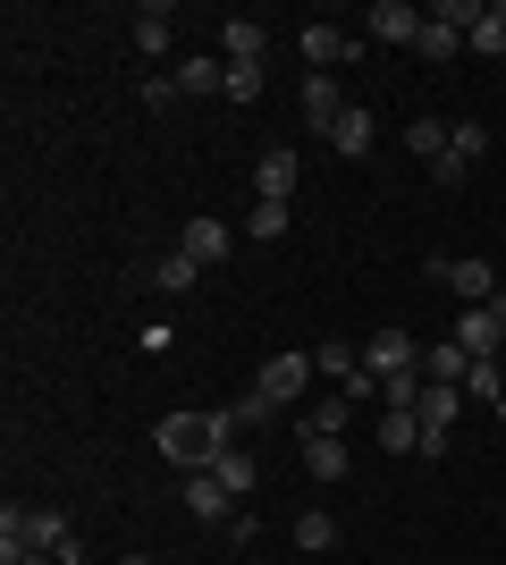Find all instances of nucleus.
<instances>
[{"mask_svg":"<svg viewBox=\"0 0 506 565\" xmlns=\"http://www.w3.org/2000/svg\"><path fill=\"white\" fill-rule=\"evenodd\" d=\"M295 43H304V68L337 76V68H346V60H355V51H363V34H346V25H337V18H313V25H304V34H295Z\"/></svg>","mask_w":506,"mask_h":565,"instance_id":"2","label":"nucleus"},{"mask_svg":"<svg viewBox=\"0 0 506 565\" xmlns=\"http://www.w3.org/2000/svg\"><path fill=\"white\" fill-rule=\"evenodd\" d=\"M288 194H295V152L279 143V152L254 161V203H288Z\"/></svg>","mask_w":506,"mask_h":565,"instance_id":"12","label":"nucleus"},{"mask_svg":"<svg viewBox=\"0 0 506 565\" xmlns=\"http://www.w3.org/2000/svg\"><path fill=\"white\" fill-rule=\"evenodd\" d=\"M219 85H228V60H219V51H186V60H177V94H219Z\"/></svg>","mask_w":506,"mask_h":565,"instance_id":"15","label":"nucleus"},{"mask_svg":"<svg viewBox=\"0 0 506 565\" xmlns=\"http://www.w3.org/2000/svg\"><path fill=\"white\" fill-rule=\"evenodd\" d=\"M194 279H203V262H194V254H161V262H152V287H161V296H186Z\"/></svg>","mask_w":506,"mask_h":565,"instance_id":"22","label":"nucleus"},{"mask_svg":"<svg viewBox=\"0 0 506 565\" xmlns=\"http://www.w3.org/2000/svg\"><path fill=\"white\" fill-rule=\"evenodd\" d=\"M245 236L279 245V236H288V203H254V212H245Z\"/></svg>","mask_w":506,"mask_h":565,"instance_id":"29","label":"nucleus"},{"mask_svg":"<svg viewBox=\"0 0 506 565\" xmlns=\"http://www.w3.org/2000/svg\"><path fill=\"white\" fill-rule=\"evenodd\" d=\"M295 102H304V118H313L321 136H330L337 118H346V85H337V76H321V68H304V85H295Z\"/></svg>","mask_w":506,"mask_h":565,"instance_id":"8","label":"nucleus"},{"mask_svg":"<svg viewBox=\"0 0 506 565\" xmlns=\"http://www.w3.org/2000/svg\"><path fill=\"white\" fill-rule=\"evenodd\" d=\"M219 448H228V414H169L161 423V456L186 472H203Z\"/></svg>","mask_w":506,"mask_h":565,"instance_id":"1","label":"nucleus"},{"mask_svg":"<svg viewBox=\"0 0 506 565\" xmlns=\"http://www.w3.org/2000/svg\"><path fill=\"white\" fill-rule=\"evenodd\" d=\"M464 397H482V405H498V363H473V372H464Z\"/></svg>","mask_w":506,"mask_h":565,"instance_id":"33","label":"nucleus"},{"mask_svg":"<svg viewBox=\"0 0 506 565\" xmlns=\"http://www.w3.org/2000/svg\"><path fill=\"white\" fill-rule=\"evenodd\" d=\"M431 18H439V25H456V34H473V25H482V0H439Z\"/></svg>","mask_w":506,"mask_h":565,"instance_id":"32","label":"nucleus"},{"mask_svg":"<svg viewBox=\"0 0 506 565\" xmlns=\"http://www.w3.org/2000/svg\"><path fill=\"white\" fill-rule=\"evenodd\" d=\"M219 102H237V110H245V102H262V68H228V85H219Z\"/></svg>","mask_w":506,"mask_h":565,"instance_id":"31","label":"nucleus"},{"mask_svg":"<svg viewBox=\"0 0 506 565\" xmlns=\"http://www.w3.org/2000/svg\"><path fill=\"white\" fill-rule=\"evenodd\" d=\"M482 152H489V127H482V118H456V127H448V169H439V186H456Z\"/></svg>","mask_w":506,"mask_h":565,"instance_id":"10","label":"nucleus"},{"mask_svg":"<svg viewBox=\"0 0 506 565\" xmlns=\"http://www.w3.org/2000/svg\"><path fill=\"white\" fill-rule=\"evenodd\" d=\"M60 565H94V557H76V548H68V557H60Z\"/></svg>","mask_w":506,"mask_h":565,"instance_id":"34","label":"nucleus"},{"mask_svg":"<svg viewBox=\"0 0 506 565\" xmlns=\"http://www.w3.org/2000/svg\"><path fill=\"white\" fill-rule=\"evenodd\" d=\"M431 279H448V287H456V296H464V305H506L482 254H464V262H431Z\"/></svg>","mask_w":506,"mask_h":565,"instance_id":"7","label":"nucleus"},{"mask_svg":"<svg viewBox=\"0 0 506 565\" xmlns=\"http://www.w3.org/2000/svg\"><path fill=\"white\" fill-rule=\"evenodd\" d=\"M413 51H422V60H456L464 34H456V25H439V18H422V43H413Z\"/></svg>","mask_w":506,"mask_h":565,"instance_id":"28","label":"nucleus"},{"mask_svg":"<svg viewBox=\"0 0 506 565\" xmlns=\"http://www.w3.org/2000/svg\"><path fill=\"white\" fill-rule=\"evenodd\" d=\"M254 388H262V397L279 405V414H295V397L313 388V354H270L262 372H254Z\"/></svg>","mask_w":506,"mask_h":565,"instance_id":"3","label":"nucleus"},{"mask_svg":"<svg viewBox=\"0 0 506 565\" xmlns=\"http://www.w3.org/2000/svg\"><path fill=\"white\" fill-rule=\"evenodd\" d=\"M330 143H337V152H346V161H363V152L380 143V118L363 110V102H346V118H337V127H330Z\"/></svg>","mask_w":506,"mask_h":565,"instance_id":"13","label":"nucleus"},{"mask_svg":"<svg viewBox=\"0 0 506 565\" xmlns=\"http://www.w3.org/2000/svg\"><path fill=\"white\" fill-rule=\"evenodd\" d=\"M363 372H372V380H380V388H388V380L422 372V347H413L406 330H372V347H363Z\"/></svg>","mask_w":506,"mask_h":565,"instance_id":"4","label":"nucleus"},{"mask_svg":"<svg viewBox=\"0 0 506 565\" xmlns=\"http://www.w3.org/2000/svg\"><path fill=\"white\" fill-rule=\"evenodd\" d=\"M506 305H464L456 312V347L473 354V363H489V354H506V321H498Z\"/></svg>","mask_w":506,"mask_h":565,"instance_id":"5","label":"nucleus"},{"mask_svg":"<svg viewBox=\"0 0 506 565\" xmlns=\"http://www.w3.org/2000/svg\"><path fill=\"white\" fill-rule=\"evenodd\" d=\"M498 321H506V312H498Z\"/></svg>","mask_w":506,"mask_h":565,"instance_id":"37","label":"nucleus"},{"mask_svg":"<svg viewBox=\"0 0 506 565\" xmlns=\"http://www.w3.org/2000/svg\"><path fill=\"white\" fill-rule=\"evenodd\" d=\"M346 414H355L346 397H321L313 414H304V439H313V430H321V439H337V430H346Z\"/></svg>","mask_w":506,"mask_h":565,"instance_id":"30","label":"nucleus"},{"mask_svg":"<svg viewBox=\"0 0 506 565\" xmlns=\"http://www.w3.org/2000/svg\"><path fill=\"white\" fill-rule=\"evenodd\" d=\"M119 565H152V557H119Z\"/></svg>","mask_w":506,"mask_h":565,"instance_id":"36","label":"nucleus"},{"mask_svg":"<svg viewBox=\"0 0 506 565\" xmlns=\"http://www.w3.org/2000/svg\"><path fill=\"white\" fill-rule=\"evenodd\" d=\"M169 43H177V25H169V9H136V51H144V60H161Z\"/></svg>","mask_w":506,"mask_h":565,"instance_id":"23","label":"nucleus"},{"mask_svg":"<svg viewBox=\"0 0 506 565\" xmlns=\"http://www.w3.org/2000/svg\"><path fill=\"white\" fill-rule=\"evenodd\" d=\"M18 565H60V557H18Z\"/></svg>","mask_w":506,"mask_h":565,"instance_id":"35","label":"nucleus"},{"mask_svg":"<svg viewBox=\"0 0 506 565\" xmlns=\"http://www.w3.org/2000/svg\"><path fill=\"white\" fill-rule=\"evenodd\" d=\"M203 472H219V490H228V498H254V481H262V465H254V456H245L237 439H228V448H219Z\"/></svg>","mask_w":506,"mask_h":565,"instance_id":"14","label":"nucleus"},{"mask_svg":"<svg viewBox=\"0 0 506 565\" xmlns=\"http://www.w3.org/2000/svg\"><path fill=\"white\" fill-rule=\"evenodd\" d=\"M464 372H473V354H464L456 338H439V347H422V380H439V388H464Z\"/></svg>","mask_w":506,"mask_h":565,"instance_id":"16","label":"nucleus"},{"mask_svg":"<svg viewBox=\"0 0 506 565\" xmlns=\"http://www.w3.org/2000/svg\"><path fill=\"white\" fill-rule=\"evenodd\" d=\"M406 143H413V161H431V178L448 169V127H439V118H413Z\"/></svg>","mask_w":506,"mask_h":565,"instance_id":"21","label":"nucleus"},{"mask_svg":"<svg viewBox=\"0 0 506 565\" xmlns=\"http://www.w3.org/2000/svg\"><path fill=\"white\" fill-rule=\"evenodd\" d=\"M228 245H237V228H228V220H186V228H177V254H194L203 270H212V262H228Z\"/></svg>","mask_w":506,"mask_h":565,"instance_id":"11","label":"nucleus"},{"mask_svg":"<svg viewBox=\"0 0 506 565\" xmlns=\"http://www.w3.org/2000/svg\"><path fill=\"white\" fill-rule=\"evenodd\" d=\"M380 448L388 456H413V448H422V423H413L406 405H380Z\"/></svg>","mask_w":506,"mask_h":565,"instance_id":"20","label":"nucleus"},{"mask_svg":"<svg viewBox=\"0 0 506 565\" xmlns=\"http://www.w3.org/2000/svg\"><path fill=\"white\" fill-rule=\"evenodd\" d=\"M422 18H431V9H413V0H380V9H372V43H422Z\"/></svg>","mask_w":506,"mask_h":565,"instance_id":"9","label":"nucleus"},{"mask_svg":"<svg viewBox=\"0 0 506 565\" xmlns=\"http://www.w3.org/2000/svg\"><path fill=\"white\" fill-rule=\"evenodd\" d=\"M313 372H321V380H337V388H355V380H363V354H355V347H337V338H330V347L313 354Z\"/></svg>","mask_w":506,"mask_h":565,"instance_id":"24","label":"nucleus"},{"mask_svg":"<svg viewBox=\"0 0 506 565\" xmlns=\"http://www.w3.org/2000/svg\"><path fill=\"white\" fill-rule=\"evenodd\" d=\"M219 414H228V430H262V423H279V405L262 397V388H245L237 405H219Z\"/></svg>","mask_w":506,"mask_h":565,"instance_id":"27","label":"nucleus"},{"mask_svg":"<svg viewBox=\"0 0 506 565\" xmlns=\"http://www.w3.org/2000/svg\"><path fill=\"white\" fill-rule=\"evenodd\" d=\"M464 51H482V60H506V0H482V25L464 34Z\"/></svg>","mask_w":506,"mask_h":565,"instance_id":"19","label":"nucleus"},{"mask_svg":"<svg viewBox=\"0 0 506 565\" xmlns=\"http://www.w3.org/2000/svg\"><path fill=\"white\" fill-rule=\"evenodd\" d=\"M262 51H270L262 18H219V60H228V68H262Z\"/></svg>","mask_w":506,"mask_h":565,"instance_id":"6","label":"nucleus"},{"mask_svg":"<svg viewBox=\"0 0 506 565\" xmlns=\"http://www.w3.org/2000/svg\"><path fill=\"white\" fill-rule=\"evenodd\" d=\"M295 548H304V557L337 548V515H330V507H313V515H295Z\"/></svg>","mask_w":506,"mask_h":565,"instance_id":"25","label":"nucleus"},{"mask_svg":"<svg viewBox=\"0 0 506 565\" xmlns=\"http://www.w3.org/2000/svg\"><path fill=\"white\" fill-rule=\"evenodd\" d=\"M228 507H237V498L219 490V472H186V515H194V523H219Z\"/></svg>","mask_w":506,"mask_h":565,"instance_id":"17","label":"nucleus"},{"mask_svg":"<svg viewBox=\"0 0 506 565\" xmlns=\"http://www.w3.org/2000/svg\"><path fill=\"white\" fill-rule=\"evenodd\" d=\"M464 414V388H439V380H422V405H413V423L422 430H448Z\"/></svg>","mask_w":506,"mask_h":565,"instance_id":"18","label":"nucleus"},{"mask_svg":"<svg viewBox=\"0 0 506 565\" xmlns=\"http://www.w3.org/2000/svg\"><path fill=\"white\" fill-rule=\"evenodd\" d=\"M304 472H313V481H337V472H346V439H304Z\"/></svg>","mask_w":506,"mask_h":565,"instance_id":"26","label":"nucleus"}]
</instances>
